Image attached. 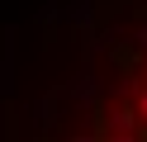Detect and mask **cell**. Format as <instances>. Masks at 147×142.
<instances>
[{"mask_svg": "<svg viewBox=\"0 0 147 142\" xmlns=\"http://www.w3.org/2000/svg\"><path fill=\"white\" fill-rule=\"evenodd\" d=\"M138 123H142V118H138V109H133V104H123V109L114 114V128H138Z\"/></svg>", "mask_w": 147, "mask_h": 142, "instance_id": "cell-1", "label": "cell"}, {"mask_svg": "<svg viewBox=\"0 0 147 142\" xmlns=\"http://www.w3.org/2000/svg\"><path fill=\"white\" fill-rule=\"evenodd\" d=\"M109 142H142V137H138V128H119V137H109Z\"/></svg>", "mask_w": 147, "mask_h": 142, "instance_id": "cell-2", "label": "cell"}, {"mask_svg": "<svg viewBox=\"0 0 147 142\" xmlns=\"http://www.w3.org/2000/svg\"><path fill=\"white\" fill-rule=\"evenodd\" d=\"M138 118H147V90L138 95Z\"/></svg>", "mask_w": 147, "mask_h": 142, "instance_id": "cell-3", "label": "cell"}]
</instances>
